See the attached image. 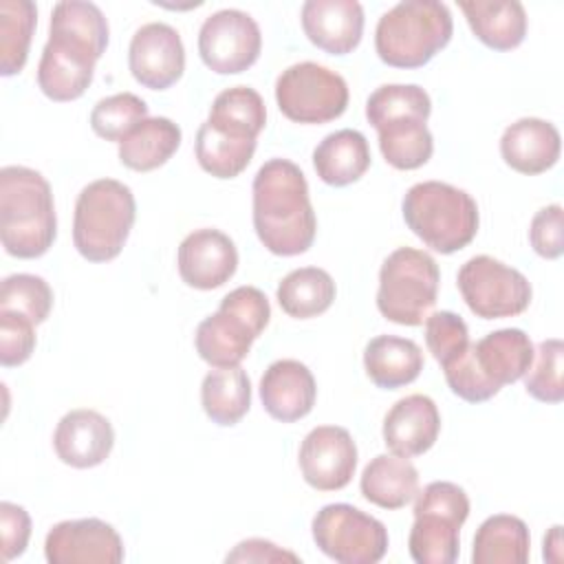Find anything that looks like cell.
I'll return each mask as SVG.
<instances>
[{
	"mask_svg": "<svg viewBox=\"0 0 564 564\" xmlns=\"http://www.w3.org/2000/svg\"><path fill=\"white\" fill-rule=\"evenodd\" d=\"M383 443L397 456H421L438 438L441 414L427 394L399 399L383 419Z\"/></svg>",
	"mask_w": 564,
	"mask_h": 564,
	"instance_id": "obj_21",
	"label": "cell"
},
{
	"mask_svg": "<svg viewBox=\"0 0 564 564\" xmlns=\"http://www.w3.org/2000/svg\"><path fill=\"white\" fill-rule=\"evenodd\" d=\"M311 531L317 549L339 564H375L388 551L383 522L346 502L322 507Z\"/></svg>",
	"mask_w": 564,
	"mask_h": 564,
	"instance_id": "obj_12",
	"label": "cell"
},
{
	"mask_svg": "<svg viewBox=\"0 0 564 564\" xmlns=\"http://www.w3.org/2000/svg\"><path fill=\"white\" fill-rule=\"evenodd\" d=\"M205 414L223 427L236 425L251 405V381L240 366L214 368L200 383Z\"/></svg>",
	"mask_w": 564,
	"mask_h": 564,
	"instance_id": "obj_30",
	"label": "cell"
},
{
	"mask_svg": "<svg viewBox=\"0 0 564 564\" xmlns=\"http://www.w3.org/2000/svg\"><path fill=\"white\" fill-rule=\"evenodd\" d=\"M115 445L110 421L97 410L79 408L66 412L53 434V447L62 463L75 469L101 465Z\"/></svg>",
	"mask_w": 564,
	"mask_h": 564,
	"instance_id": "obj_19",
	"label": "cell"
},
{
	"mask_svg": "<svg viewBox=\"0 0 564 564\" xmlns=\"http://www.w3.org/2000/svg\"><path fill=\"white\" fill-rule=\"evenodd\" d=\"M562 361H564L562 339L553 337L538 344L533 364L524 377V388L533 399L542 403H560L564 399Z\"/></svg>",
	"mask_w": 564,
	"mask_h": 564,
	"instance_id": "obj_39",
	"label": "cell"
},
{
	"mask_svg": "<svg viewBox=\"0 0 564 564\" xmlns=\"http://www.w3.org/2000/svg\"><path fill=\"white\" fill-rule=\"evenodd\" d=\"M275 101L280 112L295 123H326L348 108V84L317 62H300L278 75Z\"/></svg>",
	"mask_w": 564,
	"mask_h": 564,
	"instance_id": "obj_11",
	"label": "cell"
},
{
	"mask_svg": "<svg viewBox=\"0 0 564 564\" xmlns=\"http://www.w3.org/2000/svg\"><path fill=\"white\" fill-rule=\"evenodd\" d=\"M531 551V535L524 520L509 513L489 516L474 535V564H524Z\"/></svg>",
	"mask_w": 564,
	"mask_h": 564,
	"instance_id": "obj_29",
	"label": "cell"
},
{
	"mask_svg": "<svg viewBox=\"0 0 564 564\" xmlns=\"http://www.w3.org/2000/svg\"><path fill=\"white\" fill-rule=\"evenodd\" d=\"M37 9L31 0H0V73H20L29 57Z\"/></svg>",
	"mask_w": 564,
	"mask_h": 564,
	"instance_id": "obj_35",
	"label": "cell"
},
{
	"mask_svg": "<svg viewBox=\"0 0 564 564\" xmlns=\"http://www.w3.org/2000/svg\"><path fill=\"white\" fill-rule=\"evenodd\" d=\"M132 77L150 88L165 90L185 70V46L178 31L165 22H148L134 31L128 46Z\"/></svg>",
	"mask_w": 564,
	"mask_h": 564,
	"instance_id": "obj_17",
	"label": "cell"
},
{
	"mask_svg": "<svg viewBox=\"0 0 564 564\" xmlns=\"http://www.w3.org/2000/svg\"><path fill=\"white\" fill-rule=\"evenodd\" d=\"M562 152L560 130L544 119L522 117L505 128L500 154L505 163L520 174H542L551 170Z\"/></svg>",
	"mask_w": 564,
	"mask_h": 564,
	"instance_id": "obj_23",
	"label": "cell"
},
{
	"mask_svg": "<svg viewBox=\"0 0 564 564\" xmlns=\"http://www.w3.org/2000/svg\"><path fill=\"white\" fill-rule=\"evenodd\" d=\"M262 51L258 22L240 9H220L205 18L198 31V55L218 75L242 73Z\"/></svg>",
	"mask_w": 564,
	"mask_h": 564,
	"instance_id": "obj_14",
	"label": "cell"
},
{
	"mask_svg": "<svg viewBox=\"0 0 564 564\" xmlns=\"http://www.w3.org/2000/svg\"><path fill=\"white\" fill-rule=\"evenodd\" d=\"M0 535L4 562H11L26 551L31 538V518L24 507L9 500L0 502Z\"/></svg>",
	"mask_w": 564,
	"mask_h": 564,
	"instance_id": "obj_43",
	"label": "cell"
},
{
	"mask_svg": "<svg viewBox=\"0 0 564 564\" xmlns=\"http://www.w3.org/2000/svg\"><path fill=\"white\" fill-rule=\"evenodd\" d=\"M361 496L381 509H401L419 494V471L397 454H377L361 471Z\"/></svg>",
	"mask_w": 564,
	"mask_h": 564,
	"instance_id": "obj_27",
	"label": "cell"
},
{
	"mask_svg": "<svg viewBox=\"0 0 564 564\" xmlns=\"http://www.w3.org/2000/svg\"><path fill=\"white\" fill-rule=\"evenodd\" d=\"M53 308V289L48 282L33 273H13L2 280L0 311H13L42 324Z\"/></svg>",
	"mask_w": 564,
	"mask_h": 564,
	"instance_id": "obj_38",
	"label": "cell"
},
{
	"mask_svg": "<svg viewBox=\"0 0 564 564\" xmlns=\"http://www.w3.org/2000/svg\"><path fill=\"white\" fill-rule=\"evenodd\" d=\"M430 112V95L416 84H383L366 101V119L372 128L399 117L427 119Z\"/></svg>",
	"mask_w": 564,
	"mask_h": 564,
	"instance_id": "obj_36",
	"label": "cell"
},
{
	"mask_svg": "<svg viewBox=\"0 0 564 564\" xmlns=\"http://www.w3.org/2000/svg\"><path fill=\"white\" fill-rule=\"evenodd\" d=\"M335 293L337 289L328 271L319 267H300L280 280L275 297L289 317L308 319L328 311Z\"/></svg>",
	"mask_w": 564,
	"mask_h": 564,
	"instance_id": "obj_31",
	"label": "cell"
},
{
	"mask_svg": "<svg viewBox=\"0 0 564 564\" xmlns=\"http://www.w3.org/2000/svg\"><path fill=\"white\" fill-rule=\"evenodd\" d=\"M123 555L119 533L99 518L57 522L44 540L48 564H119Z\"/></svg>",
	"mask_w": 564,
	"mask_h": 564,
	"instance_id": "obj_16",
	"label": "cell"
},
{
	"mask_svg": "<svg viewBox=\"0 0 564 564\" xmlns=\"http://www.w3.org/2000/svg\"><path fill=\"white\" fill-rule=\"evenodd\" d=\"M35 350V322L29 317L0 311V364L4 368L24 364Z\"/></svg>",
	"mask_w": 564,
	"mask_h": 564,
	"instance_id": "obj_41",
	"label": "cell"
},
{
	"mask_svg": "<svg viewBox=\"0 0 564 564\" xmlns=\"http://www.w3.org/2000/svg\"><path fill=\"white\" fill-rule=\"evenodd\" d=\"M253 229L267 251L300 256L315 240L317 218L304 172L289 159H269L253 176Z\"/></svg>",
	"mask_w": 564,
	"mask_h": 564,
	"instance_id": "obj_2",
	"label": "cell"
},
{
	"mask_svg": "<svg viewBox=\"0 0 564 564\" xmlns=\"http://www.w3.org/2000/svg\"><path fill=\"white\" fill-rule=\"evenodd\" d=\"M370 159L366 137L352 128L326 134L313 150V167L317 176L333 187L359 181L370 167Z\"/></svg>",
	"mask_w": 564,
	"mask_h": 564,
	"instance_id": "obj_26",
	"label": "cell"
},
{
	"mask_svg": "<svg viewBox=\"0 0 564 564\" xmlns=\"http://www.w3.org/2000/svg\"><path fill=\"white\" fill-rule=\"evenodd\" d=\"M143 119H148V104L134 93H117L95 104L90 128L106 141H121Z\"/></svg>",
	"mask_w": 564,
	"mask_h": 564,
	"instance_id": "obj_37",
	"label": "cell"
},
{
	"mask_svg": "<svg viewBox=\"0 0 564 564\" xmlns=\"http://www.w3.org/2000/svg\"><path fill=\"white\" fill-rule=\"evenodd\" d=\"M256 143H258L256 139L231 137L227 132L216 130L207 121H203L196 132L194 150H196L198 165L207 174L216 178H234L251 163Z\"/></svg>",
	"mask_w": 564,
	"mask_h": 564,
	"instance_id": "obj_34",
	"label": "cell"
},
{
	"mask_svg": "<svg viewBox=\"0 0 564 564\" xmlns=\"http://www.w3.org/2000/svg\"><path fill=\"white\" fill-rule=\"evenodd\" d=\"M57 236V216L48 181L33 167L0 170V240L9 256H44Z\"/></svg>",
	"mask_w": 564,
	"mask_h": 564,
	"instance_id": "obj_3",
	"label": "cell"
},
{
	"mask_svg": "<svg viewBox=\"0 0 564 564\" xmlns=\"http://www.w3.org/2000/svg\"><path fill=\"white\" fill-rule=\"evenodd\" d=\"M423 350L416 341L397 335H379L366 344L364 368L370 381L383 390L412 383L423 370Z\"/></svg>",
	"mask_w": 564,
	"mask_h": 564,
	"instance_id": "obj_25",
	"label": "cell"
},
{
	"mask_svg": "<svg viewBox=\"0 0 564 564\" xmlns=\"http://www.w3.org/2000/svg\"><path fill=\"white\" fill-rule=\"evenodd\" d=\"M529 240L538 256L555 260L564 251V212L553 203L535 212L529 225Z\"/></svg>",
	"mask_w": 564,
	"mask_h": 564,
	"instance_id": "obj_42",
	"label": "cell"
},
{
	"mask_svg": "<svg viewBox=\"0 0 564 564\" xmlns=\"http://www.w3.org/2000/svg\"><path fill=\"white\" fill-rule=\"evenodd\" d=\"M403 220L416 238L438 253L467 247L478 231V205L460 187L441 181L412 185L401 203Z\"/></svg>",
	"mask_w": 564,
	"mask_h": 564,
	"instance_id": "obj_6",
	"label": "cell"
},
{
	"mask_svg": "<svg viewBox=\"0 0 564 564\" xmlns=\"http://www.w3.org/2000/svg\"><path fill=\"white\" fill-rule=\"evenodd\" d=\"M441 271L436 260L421 249L399 247L381 264L377 308L401 326H421L438 297Z\"/></svg>",
	"mask_w": 564,
	"mask_h": 564,
	"instance_id": "obj_9",
	"label": "cell"
},
{
	"mask_svg": "<svg viewBox=\"0 0 564 564\" xmlns=\"http://www.w3.org/2000/svg\"><path fill=\"white\" fill-rule=\"evenodd\" d=\"M300 18L306 37L330 55H346L361 42L364 7L357 0H306Z\"/></svg>",
	"mask_w": 564,
	"mask_h": 564,
	"instance_id": "obj_20",
	"label": "cell"
},
{
	"mask_svg": "<svg viewBox=\"0 0 564 564\" xmlns=\"http://www.w3.org/2000/svg\"><path fill=\"white\" fill-rule=\"evenodd\" d=\"M456 282L469 311L482 319L520 315L533 295L524 273L485 253L469 258L458 269Z\"/></svg>",
	"mask_w": 564,
	"mask_h": 564,
	"instance_id": "obj_13",
	"label": "cell"
},
{
	"mask_svg": "<svg viewBox=\"0 0 564 564\" xmlns=\"http://www.w3.org/2000/svg\"><path fill=\"white\" fill-rule=\"evenodd\" d=\"M297 463L306 485L317 491H337L355 476L357 445L346 427L317 425L304 436Z\"/></svg>",
	"mask_w": 564,
	"mask_h": 564,
	"instance_id": "obj_15",
	"label": "cell"
},
{
	"mask_svg": "<svg viewBox=\"0 0 564 564\" xmlns=\"http://www.w3.org/2000/svg\"><path fill=\"white\" fill-rule=\"evenodd\" d=\"M317 397L313 372L297 359L273 361L260 379V399L267 414L282 423L304 419Z\"/></svg>",
	"mask_w": 564,
	"mask_h": 564,
	"instance_id": "obj_22",
	"label": "cell"
},
{
	"mask_svg": "<svg viewBox=\"0 0 564 564\" xmlns=\"http://www.w3.org/2000/svg\"><path fill=\"white\" fill-rule=\"evenodd\" d=\"M134 218L132 189L115 178H97L75 200L73 245L86 260L108 262L121 253Z\"/></svg>",
	"mask_w": 564,
	"mask_h": 564,
	"instance_id": "obj_7",
	"label": "cell"
},
{
	"mask_svg": "<svg viewBox=\"0 0 564 564\" xmlns=\"http://www.w3.org/2000/svg\"><path fill=\"white\" fill-rule=\"evenodd\" d=\"M454 33L445 2L403 0L388 9L375 29V48L383 64L394 68L425 66Z\"/></svg>",
	"mask_w": 564,
	"mask_h": 564,
	"instance_id": "obj_5",
	"label": "cell"
},
{
	"mask_svg": "<svg viewBox=\"0 0 564 564\" xmlns=\"http://www.w3.org/2000/svg\"><path fill=\"white\" fill-rule=\"evenodd\" d=\"M469 516V498L449 480H434L416 494L408 549L416 564H452L460 551L458 531Z\"/></svg>",
	"mask_w": 564,
	"mask_h": 564,
	"instance_id": "obj_10",
	"label": "cell"
},
{
	"mask_svg": "<svg viewBox=\"0 0 564 564\" xmlns=\"http://www.w3.org/2000/svg\"><path fill=\"white\" fill-rule=\"evenodd\" d=\"M533 341L522 328H500L445 361L441 368L449 390L467 403H482L527 375L533 364Z\"/></svg>",
	"mask_w": 564,
	"mask_h": 564,
	"instance_id": "obj_4",
	"label": "cell"
},
{
	"mask_svg": "<svg viewBox=\"0 0 564 564\" xmlns=\"http://www.w3.org/2000/svg\"><path fill=\"white\" fill-rule=\"evenodd\" d=\"M183 282L198 291H212L231 280L238 269V249L220 229L203 227L183 238L176 256Z\"/></svg>",
	"mask_w": 564,
	"mask_h": 564,
	"instance_id": "obj_18",
	"label": "cell"
},
{
	"mask_svg": "<svg viewBox=\"0 0 564 564\" xmlns=\"http://www.w3.org/2000/svg\"><path fill=\"white\" fill-rule=\"evenodd\" d=\"M205 121L227 134L258 139L267 123V108L258 90L249 86H231L216 95Z\"/></svg>",
	"mask_w": 564,
	"mask_h": 564,
	"instance_id": "obj_33",
	"label": "cell"
},
{
	"mask_svg": "<svg viewBox=\"0 0 564 564\" xmlns=\"http://www.w3.org/2000/svg\"><path fill=\"white\" fill-rule=\"evenodd\" d=\"M471 33L494 51H511L527 35V11L518 0H463L458 2Z\"/></svg>",
	"mask_w": 564,
	"mask_h": 564,
	"instance_id": "obj_24",
	"label": "cell"
},
{
	"mask_svg": "<svg viewBox=\"0 0 564 564\" xmlns=\"http://www.w3.org/2000/svg\"><path fill=\"white\" fill-rule=\"evenodd\" d=\"M425 121L421 117H399L375 128L386 163L397 170H416L430 161L434 139Z\"/></svg>",
	"mask_w": 564,
	"mask_h": 564,
	"instance_id": "obj_32",
	"label": "cell"
},
{
	"mask_svg": "<svg viewBox=\"0 0 564 564\" xmlns=\"http://www.w3.org/2000/svg\"><path fill=\"white\" fill-rule=\"evenodd\" d=\"M560 546H562V527H551L549 535H544V560L560 562Z\"/></svg>",
	"mask_w": 564,
	"mask_h": 564,
	"instance_id": "obj_45",
	"label": "cell"
},
{
	"mask_svg": "<svg viewBox=\"0 0 564 564\" xmlns=\"http://www.w3.org/2000/svg\"><path fill=\"white\" fill-rule=\"evenodd\" d=\"M108 35V20L97 4L57 2L37 64L40 90L53 101L79 99L93 82L97 59L106 53Z\"/></svg>",
	"mask_w": 564,
	"mask_h": 564,
	"instance_id": "obj_1",
	"label": "cell"
},
{
	"mask_svg": "<svg viewBox=\"0 0 564 564\" xmlns=\"http://www.w3.org/2000/svg\"><path fill=\"white\" fill-rule=\"evenodd\" d=\"M225 562H300V557L269 540L251 538L236 544V549L227 553Z\"/></svg>",
	"mask_w": 564,
	"mask_h": 564,
	"instance_id": "obj_44",
	"label": "cell"
},
{
	"mask_svg": "<svg viewBox=\"0 0 564 564\" xmlns=\"http://www.w3.org/2000/svg\"><path fill=\"white\" fill-rule=\"evenodd\" d=\"M183 132L167 117H148L119 141V161L134 172H152L178 150Z\"/></svg>",
	"mask_w": 564,
	"mask_h": 564,
	"instance_id": "obj_28",
	"label": "cell"
},
{
	"mask_svg": "<svg viewBox=\"0 0 564 564\" xmlns=\"http://www.w3.org/2000/svg\"><path fill=\"white\" fill-rule=\"evenodd\" d=\"M269 319L267 295L258 286H236L220 300L218 311L198 324L194 335L196 352L214 368L240 366Z\"/></svg>",
	"mask_w": 564,
	"mask_h": 564,
	"instance_id": "obj_8",
	"label": "cell"
},
{
	"mask_svg": "<svg viewBox=\"0 0 564 564\" xmlns=\"http://www.w3.org/2000/svg\"><path fill=\"white\" fill-rule=\"evenodd\" d=\"M425 344L432 357L443 366L469 346V330L460 315L436 311L425 317Z\"/></svg>",
	"mask_w": 564,
	"mask_h": 564,
	"instance_id": "obj_40",
	"label": "cell"
}]
</instances>
